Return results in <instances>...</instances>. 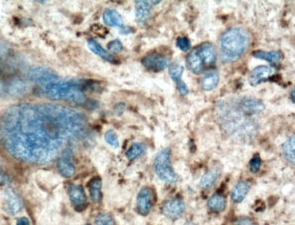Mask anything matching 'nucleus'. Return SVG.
Segmentation results:
<instances>
[{
    "instance_id": "1",
    "label": "nucleus",
    "mask_w": 295,
    "mask_h": 225,
    "mask_svg": "<svg viewBox=\"0 0 295 225\" xmlns=\"http://www.w3.org/2000/svg\"><path fill=\"white\" fill-rule=\"evenodd\" d=\"M88 121L81 112L62 105L21 104L0 118V141L21 162L47 164L63 148L88 136Z\"/></svg>"
},
{
    "instance_id": "2",
    "label": "nucleus",
    "mask_w": 295,
    "mask_h": 225,
    "mask_svg": "<svg viewBox=\"0 0 295 225\" xmlns=\"http://www.w3.org/2000/svg\"><path fill=\"white\" fill-rule=\"evenodd\" d=\"M32 84L38 86L45 96L55 101H65L76 105L86 103L84 91L95 89V82L83 79L63 80L47 68H35L30 71Z\"/></svg>"
},
{
    "instance_id": "3",
    "label": "nucleus",
    "mask_w": 295,
    "mask_h": 225,
    "mask_svg": "<svg viewBox=\"0 0 295 225\" xmlns=\"http://www.w3.org/2000/svg\"><path fill=\"white\" fill-rule=\"evenodd\" d=\"M29 74L23 58L0 41V95L19 97L27 94L32 84Z\"/></svg>"
},
{
    "instance_id": "4",
    "label": "nucleus",
    "mask_w": 295,
    "mask_h": 225,
    "mask_svg": "<svg viewBox=\"0 0 295 225\" xmlns=\"http://www.w3.org/2000/svg\"><path fill=\"white\" fill-rule=\"evenodd\" d=\"M216 115L221 130L234 140L252 141L258 134L256 121L244 114L237 102L220 101L217 104Z\"/></svg>"
},
{
    "instance_id": "5",
    "label": "nucleus",
    "mask_w": 295,
    "mask_h": 225,
    "mask_svg": "<svg viewBox=\"0 0 295 225\" xmlns=\"http://www.w3.org/2000/svg\"><path fill=\"white\" fill-rule=\"evenodd\" d=\"M250 43L248 32L242 27H232L222 34L220 55L223 63H233L246 52Z\"/></svg>"
},
{
    "instance_id": "6",
    "label": "nucleus",
    "mask_w": 295,
    "mask_h": 225,
    "mask_svg": "<svg viewBox=\"0 0 295 225\" xmlns=\"http://www.w3.org/2000/svg\"><path fill=\"white\" fill-rule=\"evenodd\" d=\"M153 171L164 183L174 184L178 181V175L171 164V150L163 149L157 153L153 161Z\"/></svg>"
},
{
    "instance_id": "7",
    "label": "nucleus",
    "mask_w": 295,
    "mask_h": 225,
    "mask_svg": "<svg viewBox=\"0 0 295 225\" xmlns=\"http://www.w3.org/2000/svg\"><path fill=\"white\" fill-rule=\"evenodd\" d=\"M58 170L65 178H71L75 174V167L73 162V152L70 147L64 149L61 156L58 158Z\"/></svg>"
},
{
    "instance_id": "8",
    "label": "nucleus",
    "mask_w": 295,
    "mask_h": 225,
    "mask_svg": "<svg viewBox=\"0 0 295 225\" xmlns=\"http://www.w3.org/2000/svg\"><path fill=\"white\" fill-rule=\"evenodd\" d=\"M185 205L181 198H173L165 202L162 207V213L171 220H177L185 214Z\"/></svg>"
},
{
    "instance_id": "9",
    "label": "nucleus",
    "mask_w": 295,
    "mask_h": 225,
    "mask_svg": "<svg viewBox=\"0 0 295 225\" xmlns=\"http://www.w3.org/2000/svg\"><path fill=\"white\" fill-rule=\"evenodd\" d=\"M142 64L148 70L155 73L163 71L170 66L168 58L160 54H150L146 56L142 59Z\"/></svg>"
},
{
    "instance_id": "10",
    "label": "nucleus",
    "mask_w": 295,
    "mask_h": 225,
    "mask_svg": "<svg viewBox=\"0 0 295 225\" xmlns=\"http://www.w3.org/2000/svg\"><path fill=\"white\" fill-rule=\"evenodd\" d=\"M153 207V192L148 187H144L137 194V209L141 215H148Z\"/></svg>"
},
{
    "instance_id": "11",
    "label": "nucleus",
    "mask_w": 295,
    "mask_h": 225,
    "mask_svg": "<svg viewBox=\"0 0 295 225\" xmlns=\"http://www.w3.org/2000/svg\"><path fill=\"white\" fill-rule=\"evenodd\" d=\"M69 199L74 206V210L82 212L87 205V198L84 190L81 185L71 184L69 188Z\"/></svg>"
},
{
    "instance_id": "12",
    "label": "nucleus",
    "mask_w": 295,
    "mask_h": 225,
    "mask_svg": "<svg viewBox=\"0 0 295 225\" xmlns=\"http://www.w3.org/2000/svg\"><path fill=\"white\" fill-rule=\"evenodd\" d=\"M5 208L7 214L16 215L23 209V202L13 189L7 188L5 192Z\"/></svg>"
},
{
    "instance_id": "13",
    "label": "nucleus",
    "mask_w": 295,
    "mask_h": 225,
    "mask_svg": "<svg viewBox=\"0 0 295 225\" xmlns=\"http://www.w3.org/2000/svg\"><path fill=\"white\" fill-rule=\"evenodd\" d=\"M239 107L249 116L258 115L264 110L265 106L262 101L252 97H243L237 101Z\"/></svg>"
},
{
    "instance_id": "14",
    "label": "nucleus",
    "mask_w": 295,
    "mask_h": 225,
    "mask_svg": "<svg viewBox=\"0 0 295 225\" xmlns=\"http://www.w3.org/2000/svg\"><path fill=\"white\" fill-rule=\"evenodd\" d=\"M160 1H137L136 18L139 24H146L151 17L152 6L157 5Z\"/></svg>"
},
{
    "instance_id": "15",
    "label": "nucleus",
    "mask_w": 295,
    "mask_h": 225,
    "mask_svg": "<svg viewBox=\"0 0 295 225\" xmlns=\"http://www.w3.org/2000/svg\"><path fill=\"white\" fill-rule=\"evenodd\" d=\"M169 68V75L171 78L174 80V82L176 83L177 89L179 91L181 95H187L189 93V89L185 82L183 81L182 76L184 73V68L179 65V64L174 63L170 65Z\"/></svg>"
},
{
    "instance_id": "16",
    "label": "nucleus",
    "mask_w": 295,
    "mask_h": 225,
    "mask_svg": "<svg viewBox=\"0 0 295 225\" xmlns=\"http://www.w3.org/2000/svg\"><path fill=\"white\" fill-rule=\"evenodd\" d=\"M195 49L206 67H210L216 64L217 55L216 48L211 43H203Z\"/></svg>"
},
{
    "instance_id": "17",
    "label": "nucleus",
    "mask_w": 295,
    "mask_h": 225,
    "mask_svg": "<svg viewBox=\"0 0 295 225\" xmlns=\"http://www.w3.org/2000/svg\"><path fill=\"white\" fill-rule=\"evenodd\" d=\"M274 74V68L272 67H266V66H260L254 68L252 73L250 75L249 81L252 85H257V84L268 80Z\"/></svg>"
},
{
    "instance_id": "18",
    "label": "nucleus",
    "mask_w": 295,
    "mask_h": 225,
    "mask_svg": "<svg viewBox=\"0 0 295 225\" xmlns=\"http://www.w3.org/2000/svg\"><path fill=\"white\" fill-rule=\"evenodd\" d=\"M186 65H187V68L190 71L195 75H200L204 72V70L206 68L205 64L202 61V59L199 57L195 48L194 50H192L189 53V55L187 56Z\"/></svg>"
},
{
    "instance_id": "19",
    "label": "nucleus",
    "mask_w": 295,
    "mask_h": 225,
    "mask_svg": "<svg viewBox=\"0 0 295 225\" xmlns=\"http://www.w3.org/2000/svg\"><path fill=\"white\" fill-rule=\"evenodd\" d=\"M251 189V184L246 181H242L233 187L232 193H231V198L232 202L235 204H240L242 203L244 198L247 196V194L250 192Z\"/></svg>"
},
{
    "instance_id": "20",
    "label": "nucleus",
    "mask_w": 295,
    "mask_h": 225,
    "mask_svg": "<svg viewBox=\"0 0 295 225\" xmlns=\"http://www.w3.org/2000/svg\"><path fill=\"white\" fill-rule=\"evenodd\" d=\"M220 174L221 170L219 167L212 168L209 171H207L201 179L200 188L203 190L211 189L220 177Z\"/></svg>"
},
{
    "instance_id": "21",
    "label": "nucleus",
    "mask_w": 295,
    "mask_h": 225,
    "mask_svg": "<svg viewBox=\"0 0 295 225\" xmlns=\"http://www.w3.org/2000/svg\"><path fill=\"white\" fill-rule=\"evenodd\" d=\"M220 75L217 70H211L204 75L201 80V87L205 91H212L216 89L217 85L219 84Z\"/></svg>"
},
{
    "instance_id": "22",
    "label": "nucleus",
    "mask_w": 295,
    "mask_h": 225,
    "mask_svg": "<svg viewBox=\"0 0 295 225\" xmlns=\"http://www.w3.org/2000/svg\"><path fill=\"white\" fill-rule=\"evenodd\" d=\"M103 21L106 26L111 27H124V19L121 15L115 9H106L103 14Z\"/></svg>"
},
{
    "instance_id": "23",
    "label": "nucleus",
    "mask_w": 295,
    "mask_h": 225,
    "mask_svg": "<svg viewBox=\"0 0 295 225\" xmlns=\"http://www.w3.org/2000/svg\"><path fill=\"white\" fill-rule=\"evenodd\" d=\"M102 180L100 177L92 179L88 183L90 199L94 204H98L102 199Z\"/></svg>"
},
{
    "instance_id": "24",
    "label": "nucleus",
    "mask_w": 295,
    "mask_h": 225,
    "mask_svg": "<svg viewBox=\"0 0 295 225\" xmlns=\"http://www.w3.org/2000/svg\"><path fill=\"white\" fill-rule=\"evenodd\" d=\"M87 46L89 47L90 50L95 54L96 56L100 57L101 58H103L104 60L108 61V62H112V63L115 62L114 56L110 52L106 51L100 44H98V42L95 41V39H89L87 42Z\"/></svg>"
},
{
    "instance_id": "25",
    "label": "nucleus",
    "mask_w": 295,
    "mask_h": 225,
    "mask_svg": "<svg viewBox=\"0 0 295 225\" xmlns=\"http://www.w3.org/2000/svg\"><path fill=\"white\" fill-rule=\"evenodd\" d=\"M226 207V198L221 194H215L208 201V208L214 213H221Z\"/></svg>"
},
{
    "instance_id": "26",
    "label": "nucleus",
    "mask_w": 295,
    "mask_h": 225,
    "mask_svg": "<svg viewBox=\"0 0 295 225\" xmlns=\"http://www.w3.org/2000/svg\"><path fill=\"white\" fill-rule=\"evenodd\" d=\"M295 136H293L289 137L283 146V154L285 159L292 164H295Z\"/></svg>"
},
{
    "instance_id": "27",
    "label": "nucleus",
    "mask_w": 295,
    "mask_h": 225,
    "mask_svg": "<svg viewBox=\"0 0 295 225\" xmlns=\"http://www.w3.org/2000/svg\"><path fill=\"white\" fill-rule=\"evenodd\" d=\"M254 58H258L261 60H265L269 63L277 64L279 63L282 59V54L279 51H271V52H265L262 50L255 51L253 54Z\"/></svg>"
},
{
    "instance_id": "28",
    "label": "nucleus",
    "mask_w": 295,
    "mask_h": 225,
    "mask_svg": "<svg viewBox=\"0 0 295 225\" xmlns=\"http://www.w3.org/2000/svg\"><path fill=\"white\" fill-rule=\"evenodd\" d=\"M146 152V147L141 143H136L127 150V157L129 160H136L142 157Z\"/></svg>"
},
{
    "instance_id": "29",
    "label": "nucleus",
    "mask_w": 295,
    "mask_h": 225,
    "mask_svg": "<svg viewBox=\"0 0 295 225\" xmlns=\"http://www.w3.org/2000/svg\"><path fill=\"white\" fill-rule=\"evenodd\" d=\"M95 225H116L114 218L108 214H100L95 220Z\"/></svg>"
},
{
    "instance_id": "30",
    "label": "nucleus",
    "mask_w": 295,
    "mask_h": 225,
    "mask_svg": "<svg viewBox=\"0 0 295 225\" xmlns=\"http://www.w3.org/2000/svg\"><path fill=\"white\" fill-rule=\"evenodd\" d=\"M105 140L107 143V145H109L114 149H117L119 147V140L114 130H108L106 132L105 135Z\"/></svg>"
},
{
    "instance_id": "31",
    "label": "nucleus",
    "mask_w": 295,
    "mask_h": 225,
    "mask_svg": "<svg viewBox=\"0 0 295 225\" xmlns=\"http://www.w3.org/2000/svg\"><path fill=\"white\" fill-rule=\"evenodd\" d=\"M262 165V159L259 155H255L254 157L250 161V170L253 173H258Z\"/></svg>"
},
{
    "instance_id": "32",
    "label": "nucleus",
    "mask_w": 295,
    "mask_h": 225,
    "mask_svg": "<svg viewBox=\"0 0 295 225\" xmlns=\"http://www.w3.org/2000/svg\"><path fill=\"white\" fill-rule=\"evenodd\" d=\"M108 50L111 53H114V54H118V53L121 52L123 50V44H122L120 40L116 39V40H113L108 44Z\"/></svg>"
},
{
    "instance_id": "33",
    "label": "nucleus",
    "mask_w": 295,
    "mask_h": 225,
    "mask_svg": "<svg viewBox=\"0 0 295 225\" xmlns=\"http://www.w3.org/2000/svg\"><path fill=\"white\" fill-rule=\"evenodd\" d=\"M177 47H179L180 50L182 51H188L191 47V43L187 37H179L176 41Z\"/></svg>"
},
{
    "instance_id": "34",
    "label": "nucleus",
    "mask_w": 295,
    "mask_h": 225,
    "mask_svg": "<svg viewBox=\"0 0 295 225\" xmlns=\"http://www.w3.org/2000/svg\"><path fill=\"white\" fill-rule=\"evenodd\" d=\"M235 225H255V224L252 219L248 217H241L236 221Z\"/></svg>"
},
{
    "instance_id": "35",
    "label": "nucleus",
    "mask_w": 295,
    "mask_h": 225,
    "mask_svg": "<svg viewBox=\"0 0 295 225\" xmlns=\"http://www.w3.org/2000/svg\"><path fill=\"white\" fill-rule=\"evenodd\" d=\"M7 183H8V177L4 173L3 169H2L1 165H0V185H4V184H6Z\"/></svg>"
},
{
    "instance_id": "36",
    "label": "nucleus",
    "mask_w": 295,
    "mask_h": 225,
    "mask_svg": "<svg viewBox=\"0 0 295 225\" xmlns=\"http://www.w3.org/2000/svg\"><path fill=\"white\" fill-rule=\"evenodd\" d=\"M16 225H30V223L26 217H22V218L17 220Z\"/></svg>"
},
{
    "instance_id": "37",
    "label": "nucleus",
    "mask_w": 295,
    "mask_h": 225,
    "mask_svg": "<svg viewBox=\"0 0 295 225\" xmlns=\"http://www.w3.org/2000/svg\"><path fill=\"white\" fill-rule=\"evenodd\" d=\"M291 96H292V102H293V103H295V89L292 90V94H291Z\"/></svg>"
}]
</instances>
